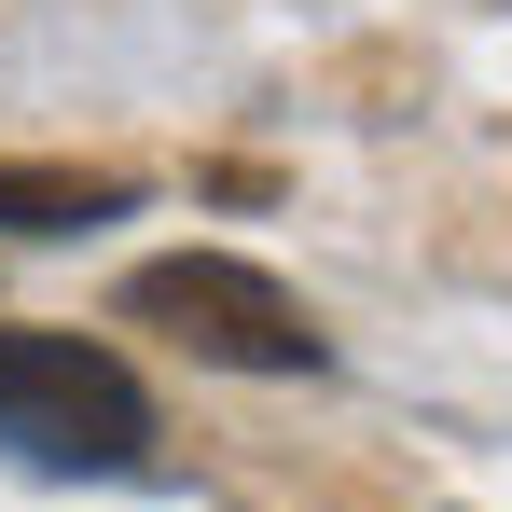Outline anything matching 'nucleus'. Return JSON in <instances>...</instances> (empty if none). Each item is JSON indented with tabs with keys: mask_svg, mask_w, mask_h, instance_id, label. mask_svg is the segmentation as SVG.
Returning a JSON list of instances; mask_svg holds the SVG:
<instances>
[{
	"mask_svg": "<svg viewBox=\"0 0 512 512\" xmlns=\"http://www.w3.org/2000/svg\"><path fill=\"white\" fill-rule=\"evenodd\" d=\"M0 457L84 471V485L153 471V388L97 333H14V319H0Z\"/></svg>",
	"mask_w": 512,
	"mask_h": 512,
	"instance_id": "f257e3e1",
	"label": "nucleus"
},
{
	"mask_svg": "<svg viewBox=\"0 0 512 512\" xmlns=\"http://www.w3.org/2000/svg\"><path fill=\"white\" fill-rule=\"evenodd\" d=\"M125 319L167 333V346H194V360H222V374H333V333H319L263 263H236V250L139 263V277H125Z\"/></svg>",
	"mask_w": 512,
	"mask_h": 512,
	"instance_id": "f03ea898",
	"label": "nucleus"
},
{
	"mask_svg": "<svg viewBox=\"0 0 512 512\" xmlns=\"http://www.w3.org/2000/svg\"><path fill=\"white\" fill-rule=\"evenodd\" d=\"M125 208H139V180H111V167H0V236H84Z\"/></svg>",
	"mask_w": 512,
	"mask_h": 512,
	"instance_id": "7ed1b4c3",
	"label": "nucleus"
}]
</instances>
